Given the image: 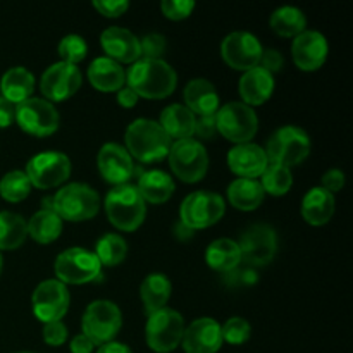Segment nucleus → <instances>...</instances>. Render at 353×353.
<instances>
[{"label": "nucleus", "instance_id": "nucleus-13", "mask_svg": "<svg viewBox=\"0 0 353 353\" xmlns=\"http://www.w3.org/2000/svg\"><path fill=\"white\" fill-rule=\"evenodd\" d=\"M16 121L26 133L48 137L59 128V112L48 100L28 99L16 105Z\"/></svg>", "mask_w": 353, "mask_h": 353}, {"label": "nucleus", "instance_id": "nucleus-14", "mask_svg": "<svg viewBox=\"0 0 353 353\" xmlns=\"http://www.w3.org/2000/svg\"><path fill=\"white\" fill-rule=\"evenodd\" d=\"M33 312L41 323H55L65 316L69 309V292L59 279L40 283L33 293Z\"/></svg>", "mask_w": 353, "mask_h": 353}, {"label": "nucleus", "instance_id": "nucleus-48", "mask_svg": "<svg viewBox=\"0 0 353 353\" xmlns=\"http://www.w3.org/2000/svg\"><path fill=\"white\" fill-rule=\"evenodd\" d=\"M16 119V103L0 97V128H7Z\"/></svg>", "mask_w": 353, "mask_h": 353}, {"label": "nucleus", "instance_id": "nucleus-51", "mask_svg": "<svg viewBox=\"0 0 353 353\" xmlns=\"http://www.w3.org/2000/svg\"><path fill=\"white\" fill-rule=\"evenodd\" d=\"M97 353H133L130 350V347L123 343H117V341H109L105 345H100L99 352Z\"/></svg>", "mask_w": 353, "mask_h": 353}, {"label": "nucleus", "instance_id": "nucleus-38", "mask_svg": "<svg viewBox=\"0 0 353 353\" xmlns=\"http://www.w3.org/2000/svg\"><path fill=\"white\" fill-rule=\"evenodd\" d=\"M31 183L28 179L26 172L23 171H10L0 179V195L7 202L17 203L30 195Z\"/></svg>", "mask_w": 353, "mask_h": 353}, {"label": "nucleus", "instance_id": "nucleus-44", "mask_svg": "<svg viewBox=\"0 0 353 353\" xmlns=\"http://www.w3.org/2000/svg\"><path fill=\"white\" fill-rule=\"evenodd\" d=\"M216 133H217L216 114L196 117V119H195V131H193V134H196L200 140H212V137Z\"/></svg>", "mask_w": 353, "mask_h": 353}, {"label": "nucleus", "instance_id": "nucleus-22", "mask_svg": "<svg viewBox=\"0 0 353 353\" xmlns=\"http://www.w3.org/2000/svg\"><path fill=\"white\" fill-rule=\"evenodd\" d=\"M100 43L109 59L116 62H134L140 59V40L124 28H107L100 34Z\"/></svg>", "mask_w": 353, "mask_h": 353}, {"label": "nucleus", "instance_id": "nucleus-6", "mask_svg": "<svg viewBox=\"0 0 353 353\" xmlns=\"http://www.w3.org/2000/svg\"><path fill=\"white\" fill-rule=\"evenodd\" d=\"M123 316L116 303L109 300H97L90 303L83 314V334L92 340L93 345H105L119 333Z\"/></svg>", "mask_w": 353, "mask_h": 353}, {"label": "nucleus", "instance_id": "nucleus-8", "mask_svg": "<svg viewBox=\"0 0 353 353\" xmlns=\"http://www.w3.org/2000/svg\"><path fill=\"white\" fill-rule=\"evenodd\" d=\"M217 131L234 143H248L259 130V117L252 107L243 102H231L216 114Z\"/></svg>", "mask_w": 353, "mask_h": 353}, {"label": "nucleus", "instance_id": "nucleus-7", "mask_svg": "<svg viewBox=\"0 0 353 353\" xmlns=\"http://www.w3.org/2000/svg\"><path fill=\"white\" fill-rule=\"evenodd\" d=\"M169 165L172 172L185 183H196L205 176L209 157L200 141L193 138L176 141L169 148Z\"/></svg>", "mask_w": 353, "mask_h": 353}, {"label": "nucleus", "instance_id": "nucleus-17", "mask_svg": "<svg viewBox=\"0 0 353 353\" xmlns=\"http://www.w3.org/2000/svg\"><path fill=\"white\" fill-rule=\"evenodd\" d=\"M79 86H81V72L78 65L62 61L50 65L43 72L40 81L41 93L47 97L50 103L69 99L78 92Z\"/></svg>", "mask_w": 353, "mask_h": 353}, {"label": "nucleus", "instance_id": "nucleus-32", "mask_svg": "<svg viewBox=\"0 0 353 353\" xmlns=\"http://www.w3.org/2000/svg\"><path fill=\"white\" fill-rule=\"evenodd\" d=\"M207 264L212 269L221 272H230L236 269L241 262L240 247L236 241L228 240V238H221V240L212 241L207 248Z\"/></svg>", "mask_w": 353, "mask_h": 353}, {"label": "nucleus", "instance_id": "nucleus-54", "mask_svg": "<svg viewBox=\"0 0 353 353\" xmlns=\"http://www.w3.org/2000/svg\"><path fill=\"white\" fill-rule=\"evenodd\" d=\"M19 353H30V352H19Z\"/></svg>", "mask_w": 353, "mask_h": 353}, {"label": "nucleus", "instance_id": "nucleus-35", "mask_svg": "<svg viewBox=\"0 0 353 353\" xmlns=\"http://www.w3.org/2000/svg\"><path fill=\"white\" fill-rule=\"evenodd\" d=\"M307 19L296 7H279L271 16V28L281 37H299L305 31Z\"/></svg>", "mask_w": 353, "mask_h": 353}, {"label": "nucleus", "instance_id": "nucleus-19", "mask_svg": "<svg viewBox=\"0 0 353 353\" xmlns=\"http://www.w3.org/2000/svg\"><path fill=\"white\" fill-rule=\"evenodd\" d=\"M99 169L105 181L119 186L124 185L134 174L131 155L117 143H105L99 152Z\"/></svg>", "mask_w": 353, "mask_h": 353}, {"label": "nucleus", "instance_id": "nucleus-24", "mask_svg": "<svg viewBox=\"0 0 353 353\" xmlns=\"http://www.w3.org/2000/svg\"><path fill=\"white\" fill-rule=\"evenodd\" d=\"M185 102L193 114L210 116V114H216L217 107H219V95L212 83L196 78L186 85Z\"/></svg>", "mask_w": 353, "mask_h": 353}, {"label": "nucleus", "instance_id": "nucleus-2", "mask_svg": "<svg viewBox=\"0 0 353 353\" xmlns=\"http://www.w3.org/2000/svg\"><path fill=\"white\" fill-rule=\"evenodd\" d=\"M128 154L140 162H157L168 157L171 138L152 119H137L126 130Z\"/></svg>", "mask_w": 353, "mask_h": 353}, {"label": "nucleus", "instance_id": "nucleus-3", "mask_svg": "<svg viewBox=\"0 0 353 353\" xmlns=\"http://www.w3.org/2000/svg\"><path fill=\"white\" fill-rule=\"evenodd\" d=\"M105 212L117 230L134 231L143 223L147 207L137 186L119 185L107 193Z\"/></svg>", "mask_w": 353, "mask_h": 353}, {"label": "nucleus", "instance_id": "nucleus-37", "mask_svg": "<svg viewBox=\"0 0 353 353\" xmlns=\"http://www.w3.org/2000/svg\"><path fill=\"white\" fill-rule=\"evenodd\" d=\"M292 171L290 168H285V165L272 164L269 162L265 171L262 172V188H264V193H271L274 196H281L285 193H288V190L292 188Z\"/></svg>", "mask_w": 353, "mask_h": 353}, {"label": "nucleus", "instance_id": "nucleus-36", "mask_svg": "<svg viewBox=\"0 0 353 353\" xmlns=\"http://www.w3.org/2000/svg\"><path fill=\"white\" fill-rule=\"evenodd\" d=\"M128 254V245L124 241V238H121L119 234L107 233L97 241V252L95 257L99 259L100 265H112L121 264V262L126 259Z\"/></svg>", "mask_w": 353, "mask_h": 353}, {"label": "nucleus", "instance_id": "nucleus-1", "mask_svg": "<svg viewBox=\"0 0 353 353\" xmlns=\"http://www.w3.org/2000/svg\"><path fill=\"white\" fill-rule=\"evenodd\" d=\"M128 85L138 97H145L150 100L165 99L171 95L178 83L174 69L164 62L159 61H138L128 71Z\"/></svg>", "mask_w": 353, "mask_h": 353}, {"label": "nucleus", "instance_id": "nucleus-28", "mask_svg": "<svg viewBox=\"0 0 353 353\" xmlns=\"http://www.w3.org/2000/svg\"><path fill=\"white\" fill-rule=\"evenodd\" d=\"M137 190L145 202L164 203L174 193V181L164 171H147L140 176Z\"/></svg>", "mask_w": 353, "mask_h": 353}, {"label": "nucleus", "instance_id": "nucleus-43", "mask_svg": "<svg viewBox=\"0 0 353 353\" xmlns=\"http://www.w3.org/2000/svg\"><path fill=\"white\" fill-rule=\"evenodd\" d=\"M43 340L45 343L50 345V347H61V345L68 340V327H65L61 321L45 324Z\"/></svg>", "mask_w": 353, "mask_h": 353}, {"label": "nucleus", "instance_id": "nucleus-23", "mask_svg": "<svg viewBox=\"0 0 353 353\" xmlns=\"http://www.w3.org/2000/svg\"><path fill=\"white\" fill-rule=\"evenodd\" d=\"M274 90V78L262 68L248 69L240 79V95L245 105H261L271 99Z\"/></svg>", "mask_w": 353, "mask_h": 353}, {"label": "nucleus", "instance_id": "nucleus-5", "mask_svg": "<svg viewBox=\"0 0 353 353\" xmlns=\"http://www.w3.org/2000/svg\"><path fill=\"white\" fill-rule=\"evenodd\" d=\"M268 161L272 164L296 165L309 157L310 152V138L303 130L295 126L279 128L268 141L265 147Z\"/></svg>", "mask_w": 353, "mask_h": 353}, {"label": "nucleus", "instance_id": "nucleus-29", "mask_svg": "<svg viewBox=\"0 0 353 353\" xmlns=\"http://www.w3.org/2000/svg\"><path fill=\"white\" fill-rule=\"evenodd\" d=\"M2 97L12 103H21L31 97L34 90V78L26 68H12L0 81Z\"/></svg>", "mask_w": 353, "mask_h": 353}, {"label": "nucleus", "instance_id": "nucleus-12", "mask_svg": "<svg viewBox=\"0 0 353 353\" xmlns=\"http://www.w3.org/2000/svg\"><path fill=\"white\" fill-rule=\"evenodd\" d=\"M71 174V161L61 152H43L34 155L26 165V176L31 186L40 190L62 185Z\"/></svg>", "mask_w": 353, "mask_h": 353}, {"label": "nucleus", "instance_id": "nucleus-53", "mask_svg": "<svg viewBox=\"0 0 353 353\" xmlns=\"http://www.w3.org/2000/svg\"><path fill=\"white\" fill-rule=\"evenodd\" d=\"M0 271H2V255H0Z\"/></svg>", "mask_w": 353, "mask_h": 353}, {"label": "nucleus", "instance_id": "nucleus-11", "mask_svg": "<svg viewBox=\"0 0 353 353\" xmlns=\"http://www.w3.org/2000/svg\"><path fill=\"white\" fill-rule=\"evenodd\" d=\"M100 269L102 265L95 254L78 247L62 252L55 261V274L64 285H85L93 281L100 276Z\"/></svg>", "mask_w": 353, "mask_h": 353}, {"label": "nucleus", "instance_id": "nucleus-31", "mask_svg": "<svg viewBox=\"0 0 353 353\" xmlns=\"http://www.w3.org/2000/svg\"><path fill=\"white\" fill-rule=\"evenodd\" d=\"M141 300H143V307L148 314H154L157 310L164 309L168 303L169 296H171V281L165 278L164 274H154L147 276L141 283L140 288Z\"/></svg>", "mask_w": 353, "mask_h": 353}, {"label": "nucleus", "instance_id": "nucleus-41", "mask_svg": "<svg viewBox=\"0 0 353 353\" xmlns=\"http://www.w3.org/2000/svg\"><path fill=\"white\" fill-rule=\"evenodd\" d=\"M165 52V38L162 34H145L140 40V57L143 61H159Z\"/></svg>", "mask_w": 353, "mask_h": 353}, {"label": "nucleus", "instance_id": "nucleus-16", "mask_svg": "<svg viewBox=\"0 0 353 353\" xmlns=\"http://www.w3.org/2000/svg\"><path fill=\"white\" fill-rule=\"evenodd\" d=\"M223 59L238 71H248L259 65L262 55V45L257 38L247 31H234L224 38L221 45Z\"/></svg>", "mask_w": 353, "mask_h": 353}, {"label": "nucleus", "instance_id": "nucleus-52", "mask_svg": "<svg viewBox=\"0 0 353 353\" xmlns=\"http://www.w3.org/2000/svg\"><path fill=\"white\" fill-rule=\"evenodd\" d=\"M174 231H176V236H178L179 240H190V238L193 236V230H190V228H186L183 223L176 224Z\"/></svg>", "mask_w": 353, "mask_h": 353}, {"label": "nucleus", "instance_id": "nucleus-45", "mask_svg": "<svg viewBox=\"0 0 353 353\" xmlns=\"http://www.w3.org/2000/svg\"><path fill=\"white\" fill-rule=\"evenodd\" d=\"M95 9L100 14L107 17H119L121 14H124L130 7V3L126 0H95L93 2Z\"/></svg>", "mask_w": 353, "mask_h": 353}, {"label": "nucleus", "instance_id": "nucleus-15", "mask_svg": "<svg viewBox=\"0 0 353 353\" xmlns=\"http://www.w3.org/2000/svg\"><path fill=\"white\" fill-rule=\"evenodd\" d=\"M240 254L250 265H265L274 259L278 250L276 231L269 224H254L236 241Z\"/></svg>", "mask_w": 353, "mask_h": 353}, {"label": "nucleus", "instance_id": "nucleus-26", "mask_svg": "<svg viewBox=\"0 0 353 353\" xmlns=\"http://www.w3.org/2000/svg\"><path fill=\"white\" fill-rule=\"evenodd\" d=\"M195 114L181 103H172L165 107L161 114V126L169 138H176V141L186 140L193 137L195 131Z\"/></svg>", "mask_w": 353, "mask_h": 353}, {"label": "nucleus", "instance_id": "nucleus-34", "mask_svg": "<svg viewBox=\"0 0 353 353\" xmlns=\"http://www.w3.org/2000/svg\"><path fill=\"white\" fill-rule=\"evenodd\" d=\"M28 236V224L19 214L0 212V250H16Z\"/></svg>", "mask_w": 353, "mask_h": 353}, {"label": "nucleus", "instance_id": "nucleus-30", "mask_svg": "<svg viewBox=\"0 0 353 353\" xmlns=\"http://www.w3.org/2000/svg\"><path fill=\"white\" fill-rule=\"evenodd\" d=\"M264 188L257 179H234L228 188V199L238 210H254L264 200Z\"/></svg>", "mask_w": 353, "mask_h": 353}, {"label": "nucleus", "instance_id": "nucleus-49", "mask_svg": "<svg viewBox=\"0 0 353 353\" xmlns=\"http://www.w3.org/2000/svg\"><path fill=\"white\" fill-rule=\"evenodd\" d=\"M95 345L92 343L90 338H86L85 334H78V336L72 338L71 341V352L72 353H92Z\"/></svg>", "mask_w": 353, "mask_h": 353}, {"label": "nucleus", "instance_id": "nucleus-46", "mask_svg": "<svg viewBox=\"0 0 353 353\" xmlns=\"http://www.w3.org/2000/svg\"><path fill=\"white\" fill-rule=\"evenodd\" d=\"M283 64H285V59H283V55L279 54L278 50H274V48L262 50L261 61H259V68H262L264 71H268L269 74H272V72L281 71Z\"/></svg>", "mask_w": 353, "mask_h": 353}, {"label": "nucleus", "instance_id": "nucleus-4", "mask_svg": "<svg viewBox=\"0 0 353 353\" xmlns=\"http://www.w3.org/2000/svg\"><path fill=\"white\" fill-rule=\"evenodd\" d=\"M100 209L99 193L83 183H71L59 190L52 199V210L61 219L79 223L97 216Z\"/></svg>", "mask_w": 353, "mask_h": 353}, {"label": "nucleus", "instance_id": "nucleus-25", "mask_svg": "<svg viewBox=\"0 0 353 353\" xmlns=\"http://www.w3.org/2000/svg\"><path fill=\"white\" fill-rule=\"evenodd\" d=\"M88 78L100 92H119L126 81V74L119 62L109 57L95 59L88 68Z\"/></svg>", "mask_w": 353, "mask_h": 353}, {"label": "nucleus", "instance_id": "nucleus-50", "mask_svg": "<svg viewBox=\"0 0 353 353\" xmlns=\"http://www.w3.org/2000/svg\"><path fill=\"white\" fill-rule=\"evenodd\" d=\"M117 102L123 107H126V109H130V107L137 105L138 95L130 88V86H123V88L119 90V93H117Z\"/></svg>", "mask_w": 353, "mask_h": 353}, {"label": "nucleus", "instance_id": "nucleus-9", "mask_svg": "<svg viewBox=\"0 0 353 353\" xmlns=\"http://www.w3.org/2000/svg\"><path fill=\"white\" fill-rule=\"evenodd\" d=\"M147 343L157 353H169L174 350L183 340L185 321L181 314L172 309H161L150 314L147 323Z\"/></svg>", "mask_w": 353, "mask_h": 353}, {"label": "nucleus", "instance_id": "nucleus-21", "mask_svg": "<svg viewBox=\"0 0 353 353\" xmlns=\"http://www.w3.org/2000/svg\"><path fill=\"white\" fill-rule=\"evenodd\" d=\"M228 164H230L231 171L240 178L255 179L257 176H262L269 161L264 148L254 143H241L231 148L228 154Z\"/></svg>", "mask_w": 353, "mask_h": 353}, {"label": "nucleus", "instance_id": "nucleus-18", "mask_svg": "<svg viewBox=\"0 0 353 353\" xmlns=\"http://www.w3.org/2000/svg\"><path fill=\"white\" fill-rule=\"evenodd\" d=\"M183 350L186 353H216L223 345L219 323L202 317L190 324L183 333Z\"/></svg>", "mask_w": 353, "mask_h": 353}, {"label": "nucleus", "instance_id": "nucleus-42", "mask_svg": "<svg viewBox=\"0 0 353 353\" xmlns=\"http://www.w3.org/2000/svg\"><path fill=\"white\" fill-rule=\"evenodd\" d=\"M161 9L165 14V17L179 21L192 14V10L195 9V2L193 0H164L161 3Z\"/></svg>", "mask_w": 353, "mask_h": 353}, {"label": "nucleus", "instance_id": "nucleus-33", "mask_svg": "<svg viewBox=\"0 0 353 353\" xmlns=\"http://www.w3.org/2000/svg\"><path fill=\"white\" fill-rule=\"evenodd\" d=\"M62 231V219L54 210H40L28 223V234L38 243H52Z\"/></svg>", "mask_w": 353, "mask_h": 353}, {"label": "nucleus", "instance_id": "nucleus-40", "mask_svg": "<svg viewBox=\"0 0 353 353\" xmlns=\"http://www.w3.org/2000/svg\"><path fill=\"white\" fill-rule=\"evenodd\" d=\"M252 327L241 317H233V319L226 321L224 326H221V334H223V341H228L230 345H241L250 338Z\"/></svg>", "mask_w": 353, "mask_h": 353}, {"label": "nucleus", "instance_id": "nucleus-27", "mask_svg": "<svg viewBox=\"0 0 353 353\" xmlns=\"http://www.w3.org/2000/svg\"><path fill=\"white\" fill-rule=\"evenodd\" d=\"M303 219L312 226H323L334 214V196L324 188L317 186L307 192L302 202Z\"/></svg>", "mask_w": 353, "mask_h": 353}, {"label": "nucleus", "instance_id": "nucleus-47", "mask_svg": "<svg viewBox=\"0 0 353 353\" xmlns=\"http://www.w3.org/2000/svg\"><path fill=\"white\" fill-rule=\"evenodd\" d=\"M345 185V174L340 171V169H331V171H327L326 174L323 176V186L321 188H324L326 192H330L331 195L336 192H340L341 188H343Z\"/></svg>", "mask_w": 353, "mask_h": 353}, {"label": "nucleus", "instance_id": "nucleus-20", "mask_svg": "<svg viewBox=\"0 0 353 353\" xmlns=\"http://www.w3.org/2000/svg\"><path fill=\"white\" fill-rule=\"evenodd\" d=\"M293 61L302 71H316L327 57V40L319 31H303L293 41Z\"/></svg>", "mask_w": 353, "mask_h": 353}, {"label": "nucleus", "instance_id": "nucleus-39", "mask_svg": "<svg viewBox=\"0 0 353 353\" xmlns=\"http://www.w3.org/2000/svg\"><path fill=\"white\" fill-rule=\"evenodd\" d=\"M86 52H88L86 41L78 34H68L59 43V55L62 57V62H68V64L76 65L85 59Z\"/></svg>", "mask_w": 353, "mask_h": 353}, {"label": "nucleus", "instance_id": "nucleus-10", "mask_svg": "<svg viewBox=\"0 0 353 353\" xmlns=\"http://www.w3.org/2000/svg\"><path fill=\"white\" fill-rule=\"evenodd\" d=\"M226 203L223 196L212 192H195L181 203V223L190 230H203L216 224L224 216Z\"/></svg>", "mask_w": 353, "mask_h": 353}]
</instances>
